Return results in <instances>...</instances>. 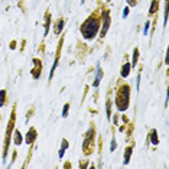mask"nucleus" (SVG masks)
Returning a JSON list of instances; mask_svg holds the SVG:
<instances>
[{
	"mask_svg": "<svg viewBox=\"0 0 169 169\" xmlns=\"http://www.w3.org/2000/svg\"><path fill=\"white\" fill-rule=\"evenodd\" d=\"M131 152H133V148H131V146H129V148L126 149V153H124V165H127V163H129V161H130Z\"/></svg>",
	"mask_w": 169,
	"mask_h": 169,
	"instance_id": "7",
	"label": "nucleus"
},
{
	"mask_svg": "<svg viewBox=\"0 0 169 169\" xmlns=\"http://www.w3.org/2000/svg\"><path fill=\"white\" fill-rule=\"evenodd\" d=\"M156 10H158V0H152V4H150V10H149V13L153 15Z\"/></svg>",
	"mask_w": 169,
	"mask_h": 169,
	"instance_id": "11",
	"label": "nucleus"
},
{
	"mask_svg": "<svg viewBox=\"0 0 169 169\" xmlns=\"http://www.w3.org/2000/svg\"><path fill=\"white\" fill-rule=\"evenodd\" d=\"M127 3L130 4V6H136V0H127Z\"/></svg>",
	"mask_w": 169,
	"mask_h": 169,
	"instance_id": "21",
	"label": "nucleus"
},
{
	"mask_svg": "<svg viewBox=\"0 0 169 169\" xmlns=\"http://www.w3.org/2000/svg\"><path fill=\"white\" fill-rule=\"evenodd\" d=\"M101 17H103V26H101V32H100V36L101 38H104L106 36V33H107V30H109V28H110V16H109V12H103V15H101Z\"/></svg>",
	"mask_w": 169,
	"mask_h": 169,
	"instance_id": "3",
	"label": "nucleus"
},
{
	"mask_svg": "<svg viewBox=\"0 0 169 169\" xmlns=\"http://www.w3.org/2000/svg\"><path fill=\"white\" fill-rule=\"evenodd\" d=\"M150 142H152V145H159V139H158V133L156 130H152L150 131Z\"/></svg>",
	"mask_w": 169,
	"mask_h": 169,
	"instance_id": "6",
	"label": "nucleus"
},
{
	"mask_svg": "<svg viewBox=\"0 0 169 169\" xmlns=\"http://www.w3.org/2000/svg\"><path fill=\"white\" fill-rule=\"evenodd\" d=\"M4 97H6V91L2 90V91H0V107L4 104Z\"/></svg>",
	"mask_w": 169,
	"mask_h": 169,
	"instance_id": "16",
	"label": "nucleus"
},
{
	"mask_svg": "<svg viewBox=\"0 0 169 169\" xmlns=\"http://www.w3.org/2000/svg\"><path fill=\"white\" fill-rule=\"evenodd\" d=\"M64 23H65V22H64V19H61V20L58 22V26H56V30H55V33H56V35H59L61 32H62V29H64Z\"/></svg>",
	"mask_w": 169,
	"mask_h": 169,
	"instance_id": "12",
	"label": "nucleus"
},
{
	"mask_svg": "<svg viewBox=\"0 0 169 169\" xmlns=\"http://www.w3.org/2000/svg\"><path fill=\"white\" fill-rule=\"evenodd\" d=\"M129 100H130V88L129 85H122L116 96V106L118 111H126L129 107Z\"/></svg>",
	"mask_w": 169,
	"mask_h": 169,
	"instance_id": "2",
	"label": "nucleus"
},
{
	"mask_svg": "<svg viewBox=\"0 0 169 169\" xmlns=\"http://www.w3.org/2000/svg\"><path fill=\"white\" fill-rule=\"evenodd\" d=\"M109 2H110V0H109Z\"/></svg>",
	"mask_w": 169,
	"mask_h": 169,
	"instance_id": "23",
	"label": "nucleus"
},
{
	"mask_svg": "<svg viewBox=\"0 0 169 169\" xmlns=\"http://www.w3.org/2000/svg\"><path fill=\"white\" fill-rule=\"evenodd\" d=\"M129 16V7H124V10H123V17H127Z\"/></svg>",
	"mask_w": 169,
	"mask_h": 169,
	"instance_id": "20",
	"label": "nucleus"
},
{
	"mask_svg": "<svg viewBox=\"0 0 169 169\" xmlns=\"http://www.w3.org/2000/svg\"><path fill=\"white\" fill-rule=\"evenodd\" d=\"M101 77H103V72L100 68H97V75H96V81H94V87H98V84H100V81H101Z\"/></svg>",
	"mask_w": 169,
	"mask_h": 169,
	"instance_id": "8",
	"label": "nucleus"
},
{
	"mask_svg": "<svg viewBox=\"0 0 169 169\" xmlns=\"http://www.w3.org/2000/svg\"><path fill=\"white\" fill-rule=\"evenodd\" d=\"M137 59H139V49L136 48L135 51H133V61H131V65L136 67V64H137Z\"/></svg>",
	"mask_w": 169,
	"mask_h": 169,
	"instance_id": "10",
	"label": "nucleus"
},
{
	"mask_svg": "<svg viewBox=\"0 0 169 169\" xmlns=\"http://www.w3.org/2000/svg\"><path fill=\"white\" fill-rule=\"evenodd\" d=\"M56 67H58V59H55V62H54V65H52V68H51V74H49V80H51L52 77H54V72H55Z\"/></svg>",
	"mask_w": 169,
	"mask_h": 169,
	"instance_id": "14",
	"label": "nucleus"
},
{
	"mask_svg": "<svg viewBox=\"0 0 169 169\" xmlns=\"http://www.w3.org/2000/svg\"><path fill=\"white\" fill-rule=\"evenodd\" d=\"M68 110H69V104H65L62 110V117H67L68 116Z\"/></svg>",
	"mask_w": 169,
	"mask_h": 169,
	"instance_id": "17",
	"label": "nucleus"
},
{
	"mask_svg": "<svg viewBox=\"0 0 169 169\" xmlns=\"http://www.w3.org/2000/svg\"><path fill=\"white\" fill-rule=\"evenodd\" d=\"M36 139V130L35 129H30L29 133H28V137H26V143L28 145H32Z\"/></svg>",
	"mask_w": 169,
	"mask_h": 169,
	"instance_id": "4",
	"label": "nucleus"
},
{
	"mask_svg": "<svg viewBox=\"0 0 169 169\" xmlns=\"http://www.w3.org/2000/svg\"><path fill=\"white\" fill-rule=\"evenodd\" d=\"M15 136H16V137H15V145H17V146H19V145L22 143V135H20V131H16V133H15Z\"/></svg>",
	"mask_w": 169,
	"mask_h": 169,
	"instance_id": "13",
	"label": "nucleus"
},
{
	"mask_svg": "<svg viewBox=\"0 0 169 169\" xmlns=\"http://www.w3.org/2000/svg\"><path fill=\"white\" fill-rule=\"evenodd\" d=\"M149 26H150V22H146V23H145V29H143V33L145 35H148V30H149Z\"/></svg>",
	"mask_w": 169,
	"mask_h": 169,
	"instance_id": "18",
	"label": "nucleus"
},
{
	"mask_svg": "<svg viewBox=\"0 0 169 169\" xmlns=\"http://www.w3.org/2000/svg\"><path fill=\"white\" fill-rule=\"evenodd\" d=\"M130 68H131L130 64H124V65H123V68H122V72H120V75H122L123 78H126V77L129 75V72H130Z\"/></svg>",
	"mask_w": 169,
	"mask_h": 169,
	"instance_id": "5",
	"label": "nucleus"
},
{
	"mask_svg": "<svg viewBox=\"0 0 169 169\" xmlns=\"http://www.w3.org/2000/svg\"><path fill=\"white\" fill-rule=\"evenodd\" d=\"M106 107H107V118L110 120V118H111V103H110V101H107Z\"/></svg>",
	"mask_w": 169,
	"mask_h": 169,
	"instance_id": "15",
	"label": "nucleus"
},
{
	"mask_svg": "<svg viewBox=\"0 0 169 169\" xmlns=\"http://www.w3.org/2000/svg\"><path fill=\"white\" fill-rule=\"evenodd\" d=\"M67 149H68V142L67 140H62V145H61V149H59V158L64 156V153H65Z\"/></svg>",
	"mask_w": 169,
	"mask_h": 169,
	"instance_id": "9",
	"label": "nucleus"
},
{
	"mask_svg": "<svg viewBox=\"0 0 169 169\" xmlns=\"http://www.w3.org/2000/svg\"><path fill=\"white\" fill-rule=\"evenodd\" d=\"M98 28H100V20L97 17H90L81 25V35L87 41H93L98 33Z\"/></svg>",
	"mask_w": 169,
	"mask_h": 169,
	"instance_id": "1",
	"label": "nucleus"
},
{
	"mask_svg": "<svg viewBox=\"0 0 169 169\" xmlns=\"http://www.w3.org/2000/svg\"><path fill=\"white\" fill-rule=\"evenodd\" d=\"M110 150L113 152V150H116V140H111V145H110Z\"/></svg>",
	"mask_w": 169,
	"mask_h": 169,
	"instance_id": "19",
	"label": "nucleus"
},
{
	"mask_svg": "<svg viewBox=\"0 0 169 169\" xmlns=\"http://www.w3.org/2000/svg\"><path fill=\"white\" fill-rule=\"evenodd\" d=\"M81 2H84V0H81Z\"/></svg>",
	"mask_w": 169,
	"mask_h": 169,
	"instance_id": "22",
	"label": "nucleus"
}]
</instances>
